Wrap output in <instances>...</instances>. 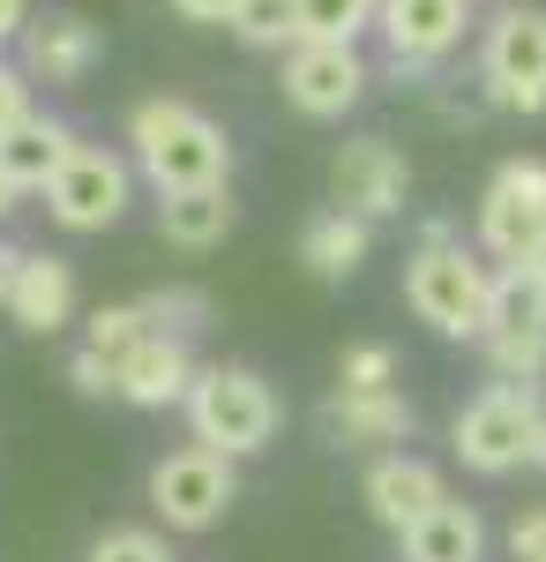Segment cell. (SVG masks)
Returning a JSON list of instances; mask_svg holds the SVG:
<instances>
[{"mask_svg": "<svg viewBox=\"0 0 546 562\" xmlns=\"http://www.w3.org/2000/svg\"><path fill=\"white\" fill-rule=\"evenodd\" d=\"M68 383L83 390V397H113V360H105V352H76V360H68Z\"/></svg>", "mask_w": 546, "mask_h": 562, "instance_id": "cell-28", "label": "cell"}, {"mask_svg": "<svg viewBox=\"0 0 546 562\" xmlns=\"http://www.w3.org/2000/svg\"><path fill=\"white\" fill-rule=\"evenodd\" d=\"M293 15H299V38L360 45V31L382 15V0H293Z\"/></svg>", "mask_w": 546, "mask_h": 562, "instance_id": "cell-22", "label": "cell"}, {"mask_svg": "<svg viewBox=\"0 0 546 562\" xmlns=\"http://www.w3.org/2000/svg\"><path fill=\"white\" fill-rule=\"evenodd\" d=\"M68 158H76V128L53 121V113H23L15 128L0 135V173L15 180V195H45Z\"/></svg>", "mask_w": 546, "mask_h": 562, "instance_id": "cell-14", "label": "cell"}, {"mask_svg": "<svg viewBox=\"0 0 546 562\" xmlns=\"http://www.w3.org/2000/svg\"><path fill=\"white\" fill-rule=\"evenodd\" d=\"M546 240V158H509L479 195V248L494 262H532Z\"/></svg>", "mask_w": 546, "mask_h": 562, "instance_id": "cell-7", "label": "cell"}, {"mask_svg": "<svg viewBox=\"0 0 546 562\" xmlns=\"http://www.w3.org/2000/svg\"><path fill=\"white\" fill-rule=\"evenodd\" d=\"M158 233H166L172 248H217L225 233H232V195H225V180L217 188H180V195H166L158 203Z\"/></svg>", "mask_w": 546, "mask_h": 562, "instance_id": "cell-21", "label": "cell"}, {"mask_svg": "<svg viewBox=\"0 0 546 562\" xmlns=\"http://www.w3.org/2000/svg\"><path fill=\"white\" fill-rule=\"evenodd\" d=\"M397 540H405L412 562H479L487 555V525H479V510L457 503V495H442V503H434L426 518H412Z\"/></svg>", "mask_w": 546, "mask_h": 562, "instance_id": "cell-18", "label": "cell"}, {"mask_svg": "<svg viewBox=\"0 0 546 562\" xmlns=\"http://www.w3.org/2000/svg\"><path fill=\"white\" fill-rule=\"evenodd\" d=\"M195 375H203V368H195L187 338H166V330H150V338L127 352L121 368H113V397L143 405V413H166V405H187Z\"/></svg>", "mask_w": 546, "mask_h": 562, "instance_id": "cell-12", "label": "cell"}, {"mask_svg": "<svg viewBox=\"0 0 546 562\" xmlns=\"http://www.w3.org/2000/svg\"><path fill=\"white\" fill-rule=\"evenodd\" d=\"M8 315L31 330V338H53L76 323V270L60 256H23L15 262V285H8Z\"/></svg>", "mask_w": 546, "mask_h": 562, "instance_id": "cell-15", "label": "cell"}, {"mask_svg": "<svg viewBox=\"0 0 546 562\" xmlns=\"http://www.w3.org/2000/svg\"><path fill=\"white\" fill-rule=\"evenodd\" d=\"M187 428H195L203 450H225L240 465L277 435V390L254 368H203L195 390H187Z\"/></svg>", "mask_w": 546, "mask_h": 562, "instance_id": "cell-2", "label": "cell"}, {"mask_svg": "<svg viewBox=\"0 0 546 562\" xmlns=\"http://www.w3.org/2000/svg\"><path fill=\"white\" fill-rule=\"evenodd\" d=\"M487 285H494V270L479 256H464L457 240H426L420 256L405 262V301L442 338H479L487 330Z\"/></svg>", "mask_w": 546, "mask_h": 562, "instance_id": "cell-3", "label": "cell"}, {"mask_svg": "<svg viewBox=\"0 0 546 562\" xmlns=\"http://www.w3.org/2000/svg\"><path fill=\"white\" fill-rule=\"evenodd\" d=\"M23 23H31V0H0V45L23 38Z\"/></svg>", "mask_w": 546, "mask_h": 562, "instance_id": "cell-32", "label": "cell"}, {"mask_svg": "<svg viewBox=\"0 0 546 562\" xmlns=\"http://www.w3.org/2000/svg\"><path fill=\"white\" fill-rule=\"evenodd\" d=\"M337 390H397V352L389 346H344Z\"/></svg>", "mask_w": 546, "mask_h": 562, "instance_id": "cell-27", "label": "cell"}, {"mask_svg": "<svg viewBox=\"0 0 546 562\" xmlns=\"http://www.w3.org/2000/svg\"><path fill=\"white\" fill-rule=\"evenodd\" d=\"M232 495H240V473H232L225 450L187 442V450H172V458L150 465V510H158L172 532H211V525L232 510Z\"/></svg>", "mask_w": 546, "mask_h": 562, "instance_id": "cell-6", "label": "cell"}, {"mask_svg": "<svg viewBox=\"0 0 546 562\" xmlns=\"http://www.w3.org/2000/svg\"><path fill=\"white\" fill-rule=\"evenodd\" d=\"M225 31H232L240 45H262V53H293L299 45V15H293V0H240Z\"/></svg>", "mask_w": 546, "mask_h": 562, "instance_id": "cell-23", "label": "cell"}, {"mask_svg": "<svg viewBox=\"0 0 546 562\" xmlns=\"http://www.w3.org/2000/svg\"><path fill=\"white\" fill-rule=\"evenodd\" d=\"M532 262H539V270H546V240H539V256H532Z\"/></svg>", "mask_w": 546, "mask_h": 562, "instance_id": "cell-36", "label": "cell"}, {"mask_svg": "<svg viewBox=\"0 0 546 562\" xmlns=\"http://www.w3.org/2000/svg\"><path fill=\"white\" fill-rule=\"evenodd\" d=\"M127 195H135L127 158L98 150V143H76V158H68V166L53 173V188H45V211H53L60 233H105V225L127 211Z\"/></svg>", "mask_w": 546, "mask_h": 562, "instance_id": "cell-8", "label": "cell"}, {"mask_svg": "<svg viewBox=\"0 0 546 562\" xmlns=\"http://www.w3.org/2000/svg\"><path fill=\"white\" fill-rule=\"evenodd\" d=\"M232 8L240 0H172V15H187V23H232Z\"/></svg>", "mask_w": 546, "mask_h": 562, "instance_id": "cell-31", "label": "cell"}, {"mask_svg": "<svg viewBox=\"0 0 546 562\" xmlns=\"http://www.w3.org/2000/svg\"><path fill=\"white\" fill-rule=\"evenodd\" d=\"M330 195H337V211L367 217V225L397 217L405 195H412V166H405V150L389 135H352V143H337V158H330Z\"/></svg>", "mask_w": 546, "mask_h": 562, "instance_id": "cell-9", "label": "cell"}, {"mask_svg": "<svg viewBox=\"0 0 546 562\" xmlns=\"http://www.w3.org/2000/svg\"><path fill=\"white\" fill-rule=\"evenodd\" d=\"M150 330H158V323H150V307H143V301H121V307H98V315H90V338H83V346L105 352V360L121 368L127 352L150 338Z\"/></svg>", "mask_w": 546, "mask_h": 562, "instance_id": "cell-24", "label": "cell"}, {"mask_svg": "<svg viewBox=\"0 0 546 562\" xmlns=\"http://www.w3.org/2000/svg\"><path fill=\"white\" fill-rule=\"evenodd\" d=\"M539 413H546L539 383H487L457 413L450 442H457V458L471 465V473H516V465H532Z\"/></svg>", "mask_w": 546, "mask_h": 562, "instance_id": "cell-4", "label": "cell"}, {"mask_svg": "<svg viewBox=\"0 0 546 562\" xmlns=\"http://www.w3.org/2000/svg\"><path fill=\"white\" fill-rule=\"evenodd\" d=\"M15 262H23L15 248H0V307H8V285H15Z\"/></svg>", "mask_w": 546, "mask_h": 562, "instance_id": "cell-33", "label": "cell"}, {"mask_svg": "<svg viewBox=\"0 0 546 562\" xmlns=\"http://www.w3.org/2000/svg\"><path fill=\"white\" fill-rule=\"evenodd\" d=\"M509 555L516 562H546V510H524L509 525Z\"/></svg>", "mask_w": 546, "mask_h": 562, "instance_id": "cell-30", "label": "cell"}, {"mask_svg": "<svg viewBox=\"0 0 546 562\" xmlns=\"http://www.w3.org/2000/svg\"><path fill=\"white\" fill-rule=\"evenodd\" d=\"M494 383H539L546 375V338H479Z\"/></svg>", "mask_w": 546, "mask_h": 562, "instance_id": "cell-25", "label": "cell"}, {"mask_svg": "<svg viewBox=\"0 0 546 562\" xmlns=\"http://www.w3.org/2000/svg\"><path fill=\"white\" fill-rule=\"evenodd\" d=\"M127 143H135V166L158 195H180V188H217L232 173V143L211 113H195L187 98H143L135 121H127Z\"/></svg>", "mask_w": 546, "mask_h": 562, "instance_id": "cell-1", "label": "cell"}, {"mask_svg": "<svg viewBox=\"0 0 546 562\" xmlns=\"http://www.w3.org/2000/svg\"><path fill=\"white\" fill-rule=\"evenodd\" d=\"M442 495H450V487H442V473H434L426 458H375V473H367V510H375L389 532H405L412 518H426Z\"/></svg>", "mask_w": 546, "mask_h": 562, "instance_id": "cell-17", "label": "cell"}, {"mask_svg": "<svg viewBox=\"0 0 546 562\" xmlns=\"http://www.w3.org/2000/svg\"><path fill=\"white\" fill-rule=\"evenodd\" d=\"M464 23H471V0H382V15H375L382 45H389L405 68L442 60V53L464 38Z\"/></svg>", "mask_w": 546, "mask_h": 562, "instance_id": "cell-13", "label": "cell"}, {"mask_svg": "<svg viewBox=\"0 0 546 562\" xmlns=\"http://www.w3.org/2000/svg\"><path fill=\"white\" fill-rule=\"evenodd\" d=\"M322 428L344 450H375V442H405L412 435V405H405V390H337L322 405Z\"/></svg>", "mask_w": 546, "mask_h": 562, "instance_id": "cell-16", "label": "cell"}, {"mask_svg": "<svg viewBox=\"0 0 546 562\" xmlns=\"http://www.w3.org/2000/svg\"><path fill=\"white\" fill-rule=\"evenodd\" d=\"M23 113H31V76H23V68H8V60H0V135L15 128V121H23Z\"/></svg>", "mask_w": 546, "mask_h": 562, "instance_id": "cell-29", "label": "cell"}, {"mask_svg": "<svg viewBox=\"0 0 546 562\" xmlns=\"http://www.w3.org/2000/svg\"><path fill=\"white\" fill-rule=\"evenodd\" d=\"M98 68V23L76 15V8H45L23 23V76L31 83H60L76 90Z\"/></svg>", "mask_w": 546, "mask_h": 562, "instance_id": "cell-11", "label": "cell"}, {"mask_svg": "<svg viewBox=\"0 0 546 562\" xmlns=\"http://www.w3.org/2000/svg\"><path fill=\"white\" fill-rule=\"evenodd\" d=\"M532 465L546 473V413H539V435H532Z\"/></svg>", "mask_w": 546, "mask_h": 562, "instance_id": "cell-34", "label": "cell"}, {"mask_svg": "<svg viewBox=\"0 0 546 562\" xmlns=\"http://www.w3.org/2000/svg\"><path fill=\"white\" fill-rule=\"evenodd\" d=\"M285 98H293V113L307 121H337V113H352L360 98H367V60H360V45H322V38H299L285 53Z\"/></svg>", "mask_w": 546, "mask_h": 562, "instance_id": "cell-10", "label": "cell"}, {"mask_svg": "<svg viewBox=\"0 0 546 562\" xmlns=\"http://www.w3.org/2000/svg\"><path fill=\"white\" fill-rule=\"evenodd\" d=\"M83 562H172L166 532H150V525H113L105 540H90Z\"/></svg>", "mask_w": 546, "mask_h": 562, "instance_id": "cell-26", "label": "cell"}, {"mask_svg": "<svg viewBox=\"0 0 546 562\" xmlns=\"http://www.w3.org/2000/svg\"><path fill=\"white\" fill-rule=\"evenodd\" d=\"M8 211H15V180L0 173V217H8Z\"/></svg>", "mask_w": 546, "mask_h": 562, "instance_id": "cell-35", "label": "cell"}, {"mask_svg": "<svg viewBox=\"0 0 546 562\" xmlns=\"http://www.w3.org/2000/svg\"><path fill=\"white\" fill-rule=\"evenodd\" d=\"M479 83L502 113H546V8H502L487 23Z\"/></svg>", "mask_w": 546, "mask_h": 562, "instance_id": "cell-5", "label": "cell"}, {"mask_svg": "<svg viewBox=\"0 0 546 562\" xmlns=\"http://www.w3.org/2000/svg\"><path fill=\"white\" fill-rule=\"evenodd\" d=\"M299 262H307L322 285H344V278L367 262V217H352V211L307 217V233H299Z\"/></svg>", "mask_w": 546, "mask_h": 562, "instance_id": "cell-20", "label": "cell"}, {"mask_svg": "<svg viewBox=\"0 0 546 562\" xmlns=\"http://www.w3.org/2000/svg\"><path fill=\"white\" fill-rule=\"evenodd\" d=\"M479 338H546V270L539 262H502L487 285V330Z\"/></svg>", "mask_w": 546, "mask_h": 562, "instance_id": "cell-19", "label": "cell"}]
</instances>
